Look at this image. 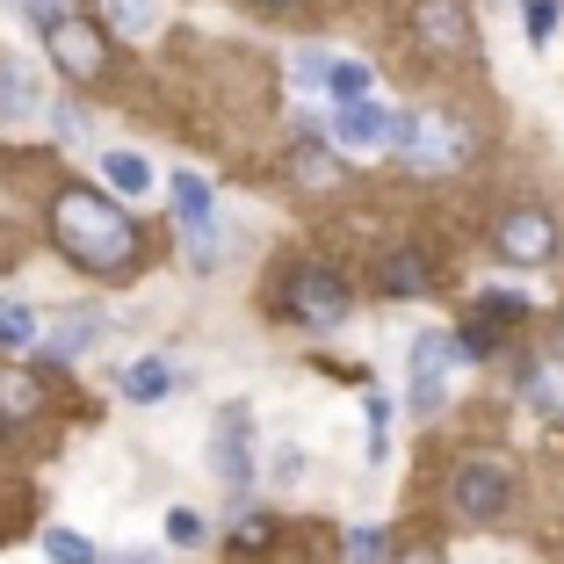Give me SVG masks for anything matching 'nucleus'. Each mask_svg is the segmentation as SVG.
I'll list each match as a JSON object with an SVG mask.
<instances>
[{"instance_id":"obj_1","label":"nucleus","mask_w":564,"mask_h":564,"mask_svg":"<svg viewBox=\"0 0 564 564\" xmlns=\"http://www.w3.org/2000/svg\"><path fill=\"white\" fill-rule=\"evenodd\" d=\"M51 239L87 275H123L138 261V225L109 196H95V188H66V196L51 203Z\"/></svg>"},{"instance_id":"obj_2","label":"nucleus","mask_w":564,"mask_h":564,"mask_svg":"<svg viewBox=\"0 0 564 564\" xmlns=\"http://www.w3.org/2000/svg\"><path fill=\"white\" fill-rule=\"evenodd\" d=\"M391 152H405L420 174H442V166H456L470 152V138H464V123H448V117H399V145Z\"/></svg>"},{"instance_id":"obj_3","label":"nucleus","mask_w":564,"mask_h":564,"mask_svg":"<svg viewBox=\"0 0 564 564\" xmlns=\"http://www.w3.org/2000/svg\"><path fill=\"white\" fill-rule=\"evenodd\" d=\"M290 318L333 333L348 318V282L333 275V268H297V275H290Z\"/></svg>"},{"instance_id":"obj_4","label":"nucleus","mask_w":564,"mask_h":564,"mask_svg":"<svg viewBox=\"0 0 564 564\" xmlns=\"http://www.w3.org/2000/svg\"><path fill=\"white\" fill-rule=\"evenodd\" d=\"M448 499H456V514L464 521H499L507 514V499H514V478L499 464H464L448 478Z\"/></svg>"},{"instance_id":"obj_5","label":"nucleus","mask_w":564,"mask_h":564,"mask_svg":"<svg viewBox=\"0 0 564 564\" xmlns=\"http://www.w3.org/2000/svg\"><path fill=\"white\" fill-rule=\"evenodd\" d=\"M44 44H51V58H58L73 80H95V73H109V36H101L87 15H66L58 30H44Z\"/></svg>"},{"instance_id":"obj_6","label":"nucleus","mask_w":564,"mask_h":564,"mask_svg":"<svg viewBox=\"0 0 564 564\" xmlns=\"http://www.w3.org/2000/svg\"><path fill=\"white\" fill-rule=\"evenodd\" d=\"M210 464H217V478H225V485H247L253 478V413H247V405H225V413H217Z\"/></svg>"},{"instance_id":"obj_7","label":"nucleus","mask_w":564,"mask_h":564,"mask_svg":"<svg viewBox=\"0 0 564 564\" xmlns=\"http://www.w3.org/2000/svg\"><path fill=\"white\" fill-rule=\"evenodd\" d=\"M174 217H182V232H188V247H196V261L210 268L217 261V217H210V182H203V174H174Z\"/></svg>"},{"instance_id":"obj_8","label":"nucleus","mask_w":564,"mask_h":564,"mask_svg":"<svg viewBox=\"0 0 564 564\" xmlns=\"http://www.w3.org/2000/svg\"><path fill=\"white\" fill-rule=\"evenodd\" d=\"M456 333H420L413 340V405L420 413H434L442 405V383H448V369H456Z\"/></svg>"},{"instance_id":"obj_9","label":"nucleus","mask_w":564,"mask_h":564,"mask_svg":"<svg viewBox=\"0 0 564 564\" xmlns=\"http://www.w3.org/2000/svg\"><path fill=\"white\" fill-rule=\"evenodd\" d=\"M550 247H557V225H550V210H507L499 217V253L521 268H543Z\"/></svg>"},{"instance_id":"obj_10","label":"nucleus","mask_w":564,"mask_h":564,"mask_svg":"<svg viewBox=\"0 0 564 564\" xmlns=\"http://www.w3.org/2000/svg\"><path fill=\"white\" fill-rule=\"evenodd\" d=\"M333 138H340L348 152L399 145V117H391V109H377V101H355V109H340V117H333Z\"/></svg>"},{"instance_id":"obj_11","label":"nucleus","mask_w":564,"mask_h":564,"mask_svg":"<svg viewBox=\"0 0 564 564\" xmlns=\"http://www.w3.org/2000/svg\"><path fill=\"white\" fill-rule=\"evenodd\" d=\"M420 44H434V51H464V44H470L464 0H420Z\"/></svg>"},{"instance_id":"obj_12","label":"nucleus","mask_w":564,"mask_h":564,"mask_svg":"<svg viewBox=\"0 0 564 564\" xmlns=\"http://www.w3.org/2000/svg\"><path fill=\"white\" fill-rule=\"evenodd\" d=\"M36 405H44V383H36L30 369L8 362V369H0V427H22Z\"/></svg>"},{"instance_id":"obj_13","label":"nucleus","mask_w":564,"mask_h":564,"mask_svg":"<svg viewBox=\"0 0 564 564\" xmlns=\"http://www.w3.org/2000/svg\"><path fill=\"white\" fill-rule=\"evenodd\" d=\"M95 333H101V318H95V312H66L58 326H51V340H44V362H73V355H80Z\"/></svg>"},{"instance_id":"obj_14","label":"nucleus","mask_w":564,"mask_h":564,"mask_svg":"<svg viewBox=\"0 0 564 564\" xmlns=\"http://www.w3.org/2000/svg\"><path fill=\"white\" fill-rule=\"evenodd\" d=\"M30 109H36V80H30V66H22V58H0V123L30 117Z\"/></svg>"},{"instance_id":"obj_15","label":"nucleus","mask_w":564,"mask_h":564,"mask_svg":"<svg viewBox=\"0 0 564 564\" xmlns=\"http://www.w3.org/2000/svg\"><path fill=\"white\" fill-rule=\"evenodd\" d=\"M326 95L340 101V109L369 101V66H362V58H333V73H326Z\"/></svg>"},{"instance_id":"obj_16","label":"nucleus","mask_w":564,"mask_h":564,"mask_svg":"<svg viewBox=\"0 0 564 564\" xmlns=\"http://www.w3.org/2000/svg\"><path fill=\"white\" fill-rule=\"evenodd\" d=\"M166 383H174V369H166V362H138V369H123V399L152 405V399H166Z\"/></svg>"},{"instance_id":"obj_17","label":"nucleus","mask_w":564,"mask_h":564,"mask_svg":"<svg viewBox=\"0 0 564 564\" xmlns=\"http://www.w3.org/2000/svg\"><path fill=\"white\" fill-rule=\"evenodd\" d=\"M101 174H109L117 188H131V196H145V188H152V166H145V152H109V160H101Z\"/></svg>"},{"instance_id":"obj_18","label":"nucleus","mask_w":564,"mask_h":564,"mask_svg":"<svg viewBox=\"0 0 564 564\" xmlns=\"http://www.w3.org/2000/svg\"><path fill=\"white\" fill-rule=\"evenodd\" d=\"M30 340H36V312L8 297V304H0V348L15 355V348H30Z\"/></svg>"},{"instance_id":"obj_19","label":"nucleus","mask_w":564,"mask_h":564,"mask_svg":"<svg viewBox=\"0 0 564 564\" xmlns=\"http://www.w3.org/2000/svg\"><path fill=\"white\" fill-rule=\"evenodd\" d=\"M521 312H529V297H514V290H485V297H478V318H485V326H514V318Z\"/></svg>"},{"instance_id":"obj_20","label":"nucleus","mask_w":564,"mask_h":564,"mask_svg":"<svg viewBox=\"0 0 564 564\" xmlns=\"http://www.w3.org/2000/svg\"><path fill=\"white\" fill-rule=\"evenodd\" d=\"M44 557L51 564H95V543H87V535H73V529H51L44 535Z\"/></svg>"},{"instance_id":"obj_21","label":"nucleus","mask_w":564,"mask_h":564,"mask_svg":"<svg viewBox=\"0 0 564 564\" xmlns=\"http://www.w3.org/2000/svg\"><path fill=\"white\" fill-rule=\"evenodd\" d=\"M557 15H564V0H521V30H529V44H550Z\"/></svg>"},{"instance_id":"obj_22","label":"nucleus","mask_w":564,"mask_h":564,"mask_svg":"<svg viewBox=\"0 0 564 564\" xmlns=\"http://www.w3.org/2000/svg\"><path fill=\"white\" fill-rule=\"evenodd\" d=\"M420 282H427V261H420V253H399V261L383 268V290H399V297H405V290H420Z\"/></svg>"},{"instance_id":"obj_23","label":"nucleus","mask_w":564,"mask_h":564,"mask_svg":"<svg viewBox=\"0 0 564 564\" xmlns=\"http://www.w3.org/2000/svg\"><path fill=\"white\" fill-rule=\"evenodd\" d=\"M166 543H182V550L203 543V514L196 507H174V514H166Z\"/></svg>"},{"instance_id":"obj_24","label":"nucleus","mask_w":564,"mask_h":564,"mask_svg":"<svg viewBox=\"0 0 564 564\" xmlns=\"http://www.w3.org/2000/svg\"><path fill=\"white\" fill-rule=\"evenodd\" d=\"M348 564H383V529H348Z\"/></svg>"},{"instance_id":"obj_25","label":"nucleus","mask_w":564,"mask_h":564,"mask_svg":"<svg viewBox=\"0 0 564 564\" xmlns=\"http://www.w3.org/2000/svg\"><path fill=\"white\" fill-rule=\"evenodd\" d=\"M15 8L36 22V30H58V22H66V0H15Z\"/></svg>"},{"instance_id":"obj_26","label":"nucleus","mask_w":564,"mask_h":564,"mask_svg":"<svg viewBox=\"0 0 564 564\" xmlns=\"http://www.w3.org/2000/svg\"><path fill=\"white\" fill-rule=\"evenodd\" d=\"M326 73H333L326 51H297V87H326Z\"/></svg>"},{"instance_id":"obj_27","label":"nucleus","mask_w":564,"mask_h":564,"mask_svg":"<svg viewBox=\"0 0 564 564\" xmlns=\"http://www.w3.org/2000/svg\"><path fill=\"white\" fill-rule=\"evenodd\" d=\"M117 22H123V30H152V0H117Z\"/></svg>"},{"instance_id":"obj_28","label":"nucleus","mask_w":564,"mask_h":564,"mask_svg":"<svg viewBox=\"0 0 564 564\" xmlns=\"http://www.w3.org/2000/svg\"><path fill=\"white\" fill-rule=\"evenodd\" d=\"M51 123H58V131H66V138H87V117H80V109H73V101H58V109H51Z\"/></svg>"},{"instance_id":"obj_29","label":"nucleus","mask_w":564,"mask_h":564,"mask_svg":"<svg viewBox=\"0 0 564 564\" xmlns=\"http://www.w3.org/2000/svg\"><path fill=\"white\" fill-rule=\"evenodd\" d=\"M297 174H312V182H333V160H326V152H297Z\"/></svg>"},{"instance_id":"obj_30","label":"nucleus","mask_w":564,"mask_h":564,"mask_svg":"<svg viewBox=\"0 0 564 564\" xmlns=\"http://www.w3.org/2000/svg\"><path fill=\"white\" fill-rule=\"evenodd\" d=\"M391 564H442V550H434V543H413V550H399Z\"/></svg>"},{"instance_id":"obj_31","label":"nucleus","mask_w":564,"mask_h":564,"mask_svg":"<svg viewBox=\"0 0 564 564\" xmlns=\"http://www.w3.org/2000/svg\"><path fill=\"white\" fill-rule=\"evenodd\" d=\"M557 355H564V318H557Z\"/></svg>"},{"instance_id":"obj_32","label":"nucleus","mask_w":564,"mask_h":564,"mask_svg":"<svg viewBox=\"0 0 564 564\" xmlns=\"http://www.w3.org/2000/svg\"><path fill=\"white\" fill-rule=\"evenodd\" d=\"M268 8H282V0H268Z\"/></svg>"}]
</instances>
